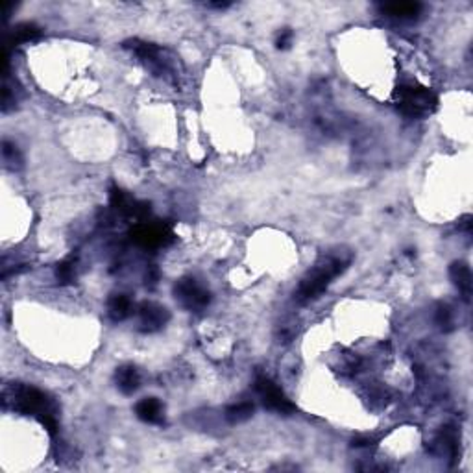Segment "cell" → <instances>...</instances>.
<instances>
[{
  "instance_id": "cell-22",
  "label": "cell",
  "mask_w": 473,
  "mask_h": 473,
  "mask_svg": "<svg viewBox=\"0 0 473 473\" xmlns=\"http://www.w3.org/2000/svg\"><path fill=\"white\" fill-rule=\"evenodd\" d=\"M371 444H373V440L368 437H359L353 440V446H355V448H368V446H371Z\"/></svg>"
},
{
  "instance_id": "cell-21",
  "label": "cell",
  "mask_w": 473,
  "mask_h": 473,
  "mask_svg": "<svg viewBox=\"0 0 473 473\" xmlns=\"http://www.w3.org/2000/svg\"><path fill=\"white\" fill-rule=\"evenodd\" d=\"M158 277H159L158 268H156V266H150V268L146 270V285L148 281H150V285H156V283H158Z\"/></svg>"
},
{
  "instance_id": "cell-20",
  "label": "cell",
  "mask_w": 473,
  "mask_h": 473,
  "mask_svg": "<svg viewBox=\"0 0 473 473\" xmlns=\"http://www.w3.org/2000/svg\"><path fill=\"white\" fill-rule=\"evenodd\" d=\"M292 39H294V32L290 30V28H283V30L277 34L275 37V48H280V50H287L292 45Z\"/></svg>"
},
{
  "instance_id": "cell-5",
  "label": "cell",
  "mask_w": 473,
  "mask_h": 473,
  "mask_svg": "<svg viewBox=\"0 0 473 473\" xmlns=\"http://www.w3.org/2000/svg\"><path fill=\"white\" fill-rule=\"evenodd\" d=\"M255 392L259 394L261 402L268 411L280 412V414H292L296 412V405L285 396V392L281 390L272 379L266 376H259L255 379Z\"/></svg>"
},
{
  "instance_id": "cell-1",
  "label": "cell",
  "mask_w": 473,
  "mask_h": 473,
  "mask_svg": "<svg viewBox=\"0 0 473 473\" xmlns=\"http://www.w3.org/2000/svg\"><path fill=\"white\" fill-rule=\"evenodd\" d=\"M4 405L26 416L37 418L43 427L50 432L52 437H56L57 405L39 388L28 387V385H11L4 390Z\"/></svg>"
},
{
  "instance_id": "cell-8",
  "label": "cell",
  "mask_w": 473,
  "mask_h": 473,
  "mask_svg": "<svg viewBox=\"0 0 473 473\" xmlns=\"http://www.w3.org/2000/svg\"><path fill=\"white\" fill-rule=\"evenodd\" d=\"M139 316V331L143 333H156V331L163 329L170 320V313L167 307L153 303V301H143L137 307Z\"/></svg>"
},
{
  "instance_id": "cell-13",
  "label": "cell",
  "mask_w": 473,
  "mask_h": 473,
  "mask_svg": "<svg viewBox=\"0 0 473 473\" xmlns=\"http://www.w3.org/2000/svg\"><path fill=\"white\" fill-rule=\"evenodd\" d=\"M434 449H437L438 455L449 457L451 460H455L458 453V438L455 429L453 427L442 429V432L434 438Z\"/></svg>"
},
{
  "instance_id": "cell-19",
  "label": "cell",
  "mask_w": 473,
  "mask_h": 473,
  "mask_svg": "<svg viewBox=\"0 0 473 473\" xmlns=\"http://www.w3.org/2000/svg\"><path fill=\"white\" fill-rule=\"evenodd\" d=\"M2 156H4L6 163L13 165V167H15L17 163H21V156H19V150H17L15 144L8 143V141H4V143H2Z\"/></svg>"
},
{
  "instance_id": "cell-17",
  "label": "cell",
  "mask_w": 473,
  "mask_h": 473,
  "mask_svg": "<svg viewBox=\"0 0 473 473\" xmlns=\"http://www.w3.org/2000/svg\"><path fill=\"white\" fill-rule=\"evenodd\" d=\"M56 275L60 283L67 285V283H71L74 280V275H76V261L69 257V259L62 261L60 265L56 266Z\"/></svg>"
},
{
  "instance_id": "cell-9",
  "label": "cell",
  "mask_w": 473,
  "mask_h": 473,
  "mask_svg": "<svg viewBox=\"0 0 473 473\" xmlns=\"http://www.w3.org/2000/svg\"><path fill=\"white\" fill-rule=\"evenodd\" d=\"M135 414L139 420L152 425H161L165 423V407L158 397H144L135 405Z\"/></svg>"
},
{
  "instance_id": "cell-14",
  "label": "cell",
  "mask_w": 473,
  "mask_h": 473,
  "mask_svg": "<svg viewBox=\"0 0 473 473\" xmlns=\"http://www.w3.org/2000/svg\"><path fill=\"white\" fill-rule=\"evenodd\" d=\"M133 313V303L126 294H113L107 300V315L113 322H123Z\"/></svg>"
},
{
  "instance_id": "cell-2",
  "label": "cell",
  "mask_w": 473,
  "mask_h": 473,
  "mask_svg": "<svg viewBox=\"0 0 473 473\" xmlns=\"http://www.w3.org/2000/svg\"><path fill=\"white\" fill-rule=\"evenodd\" d=\"M351 263V254L346 252H333V254L322 257L315 265V268L309 270L307 275L301 280L300 287L296 290V301L298 303H309V301L320 298L326 292L327 287L333 283L335 277L348 268Z\"/></svg>"
},
{
  "instance_id": "cell-6",
  "label": "cell",
  "mask_w": 473,
  "mask_h": 473,
  "mask_svg": "<svg viewBox=\"0 0 473 473\" xmlns=\"http://www.w3.org/2000/svg\"><path fill=\"white\" fill-rule=\"evenodd\" d=\"M132 239L137 242V245L144 246V248H161V246H167L172 242L174 233L170 231L168 226L153 224V222H139L132 231Z\"/></svg>"
},
{
  "instance_id": "cell-7",
  "label": "cell",
  "mask_w": 473,
  "mask_h": 473,
  "mask_svg": "<svg viewBox=\"0 0 473 473\" xmlns=\"http://www.w3.org/2000/svg\"><path fill=\"white\" fill-rule=\"evenodd\" d=\"M124 48L132 50L133 54H135V56H137L139 60L156 74V76H167L168 74L167 60H163L161 50H159L156 45H152V43L139 41V39H130V41L124 43Z\"/></svg>"
},
{
  "instance_id": "cell-12",
  "label": "cell",
  "mask_w": 473,
  "mask_h": 473,
  "mask_svg": "<svg viewBox=\"0 0 473 473\" xmlns=\"http://www.w3.org/2000/svg\"><path fill=\"white\" fill-rule=\"evenodd\" d=\"M449 277H451L453 285L460 290V294L464 296V300H469L472 296V270L462 261H455L449 266Z\"/></svg>"
},
{
  "instance_id": "cell-18",
  "label": "cell",
  "mask_w": 473,
  "mask_h": 473,
  "mask_svg": "<svg viewBox=\"0 0 473 473\" xmlns=\"http://www.w3.org/2000/svg\"><path fill=\"white\" fill-rule=\"evenodd\" d=\"M434 322H437V326L442 331L453 329V313H451V309H449V306L440 303V306L437 307V313H434Z\"/></svg>"
},
{
  "instance_id": "cell-10",
  "label": "cell",
  "mask_w": 473,
  "mask_h": 473,
  "mask_svg": "<svg viewBox=\"0 0 473 473\" xmlns=\"http://www.w3.org/2000/svg\"><path fill=\"white\" fill-rule=\"evenodd\" d=\"M423 6L420 2H392V4H383L381 11L385 15L399 21H412L418 19L422 13Z\"/></svg>"
},
{
  "instance_id": "cell-3",
  "label": "cell",
  "mask_w": 473,
  "mask_h": 473,
  "mask_svg": "<svg viewBox=\"0 0 473 473\" xmlns=\"http://www.w3.org/2000/svg\"><path fill=\"white\" fill-rule=\"evenodd\" d=\"M397 109L411 118L429 117L438 106V98L427 87L416 83H403L396 89Z\"/></svg>"
},
{
  "instance_id": "cell-15",
  "label": "cell",
  "mask_w": 473,
  "mask_h": 473,
  "mask_svg": "<svg viewBox=\"0 0 473 473\" xmlns=\"http://www.w3.org/2000/svg\"><path fill=\"white\" fill-rule=\"evenodd\" d=\"M41 34V30L37 28L36 25H32V22H22V25L15 26V30L11 32L10 41L8 45H22V43H30L34 39H37Z\"/></svg>"
},
{
  "instance_id": "cell-4",
  "label": "cell",
  "mask_w": 473,
  "mask_h": 473,
  "mask_svg": "<svg viewBox=\"0 0 473 473\" xmlns=\"http://www.w3.org/2000/svg\"><path fill=\"white\" fill-rule=\"evenodd\" d=\"M174 298L187 310H204L211 301V292L194 277H181L174 285Z\"/></svg>"
},
{
  "instance_id": "cell-11",
  "label": "cell",
  "mask_w": 473,
  "mask_h": 473,
  "mask_svg": "<svg viewBox=\"0 0 473 473\" xmlns=\"http://www.w3.org/2000/svg\"><path fill=\"white\" fill-rule=\"evenodd\" d=\"M115 383H117L118 390L123 392L124 396H132L133 392H137L141 387V376L139 370L133 364H124L117 368L115 371Z\"/></svg>"
},
{
  "instance_id": "cell-16",
  "label": "cell",
  "mask_w": 473,
  "mask_h": 473,
  "mask_svg": "<svg viewBox=\"0 0 473 473\" xmlns=\"http://www.w3.org/2000/svg\"><path fill=\"white\" fill-rule=\"evenodd\" d=\"M254 411H255L254 403L240 402V403H235V405H229V407L226 409L224 416L229 423H242L252 418Z\"/></svg>"
}]
</instances>
